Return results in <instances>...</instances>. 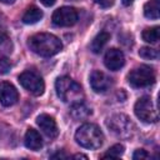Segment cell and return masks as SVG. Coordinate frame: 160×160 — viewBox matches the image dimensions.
Listing matches in <instances>:
<instances>
[{
	"instance_id": "obj_21",
	"label": "cell",
	"mask_w": 160,
	"mask_h": 160,
	"mask_svg": "<svg viewBox=\"0 0 160 160\" xmlns=\"http://www.w3.org/2000/svg\"><path fill=\"white\" fill-rule=\"evenodd\" d=\"M10 68H11L10 61H9V60H8L5 56L0 55V75L6 74V72L10 70Z\"/></svg>"
},
{
	"instance_id": "obj_27",
	"label": "cell",
	"mask_w": 160,
	"mask_h": 160,
	"mask_svg": "<svg viewBox=\"0 0 160 160\" xmlns=\"http://www.w3.org/2000/svg\"><path fill=\"white\" fill-rule=\"evenodd\" d=\"M72 158H75V159H88V156L86 155H82V154H75Z\"/></svg>"
},
{
	"instance_id": "obj_23",
	"label": "cell",
	"mask_w": 160,
	"mask_h": 160,
	"mask_svg": "<svg viewBox=\"0 0 160 160\" xmlns=\"http://www.w3.org/2000/svg\"><path fill=\"white\" fill-rule=\"evenodd\" d=\"M94 1H95V4H98L100 8H104V9H108V8L112 6L114 2H115V0H94Z\"/></svg>"
},
{
	"instance_id": "obj_13",
	"label": "cell",
	"mask_w": 160,
	"mask_h": 160,
	"mask_svg": "<svg viewBox=\"0 0 160 160\" xmlns=\"http://www.w3.org/2000/svg\"><path fill=\"white\" fill-rule=\"evenodd\" d=\"M24 142H25V146L32 151H38L42 146V139L35 129H28V131L25 134Z\"/></svg>"
},
{
	"instance_id": "obj_6",
	"label": "cell",
	"mask_w": 160,
	"mask_h": 160,
	"mask_svg": "<svg viewBox=\"0 0 160 160\" xmlns=\"http://www.w3.org/2000/svg\"><path fill=\"white\" fill-rule=\"evenodd\" d=\"M19 82L21 84V86L24 89H26L29 92H31L32 95H41L45 90V84L44 80L41 79V76L32 71V70H25L24 72H21L19 75Z\"/></svg>"
},
{
	"instance_id": "obj_19",
	"label": "cell",
	"mask_w": 160,
	"mask_h": 160,
	"mask_svg": "<svg viewBox=\"0 0 160 160\" xmlns=\"http://www.w3.org/2000/svg\"><path fill=\"white\" fill-rule=\"evenodd\" d=\"M139 55L142 59H148V60H156L159 58V51L156 49H152L150 46H144L139 50Z\"/></svg>"
},
{
	"instance_id": "obj_2",
	"label": "cell",
	"mask_w": 160,
	"mask_h": 160,
	"mask_svg": "<svg viewBox=\"0 0 160 160\" xmlns=\"http://www.w3.org/2000/svg\"><path fill=\"white\" fill-rule=\"evenodd\" d=\"M76 142L85 149H99L104 142V134L95 124H84L75 132Z\"/></svg>"
},
{
	"instance_id": "obj_26",
	"label": "cell",
	"mask_w": 160,
	"mask_h": 160,
	"mask_svg": "<svg viewBox=\"0 0 160 160\" xmlns=\"http://www.w3.org/2000/svg\"><path fill=\"white\" fill-rule=\"evenodd\" d=\"M51 158H52V159H55V158H66V155L62 154V152H56V154L51 155Z\"/></svg>"
},
{
	"instance_id": "obj_7",
	"label": "cell",
	"mask_w": 160,
	"mask_h": 160,
	"mask_svg": "<svg viewBox=\"0 0 160 160\" xmlns=\"http://www.w3.org/2000/svg\"><path fill=\"white\" fill-rule=\"evenodd\" d=\"M135 115L144 122H156L158 121V112L152 104V100L149 96L140 98L134 106Z\"/></svg>"
},
{
	"instance_id": "obj_22",
	"label": "cell",
	"mask_w": 160,
	"mask_h": 160,
	"mask_svg": "<svg viewBox=\"0 0 160 160\" xmlns=\"http://www.w3.org/2000/svg\"><path fill=\"white\" fill-rule=\"evenodd\" d=\"M149 156H150L149 152L146 150H144V149H138L132 154V159L134 160H142V159H148Z\"/></svg>"
},
{
	"instance_id": "obj_18",
	"label": "cell",
	"mask_w": 160,
	"mask_h": 160,
	"mask_svg": "<svg viewBox=\"0 0 160 160\" xmlns=\"http://www.w3.org/2000/svg\"><path fill=\"white\" fill-rule=\"evenodd\" d=\"M159 35H160V32H159V26L146 28V29L142 31V34H141L142 39H144L146 42H150V44H155V42H158V40H159Z\"/></svg>"
},
{
	"instance_id": "obj_1",
	"label": "cell",
	"mask_w": 160,
	"mask_h": 160,
	"mask_svg": "<svg viewBox=\"0 0 160 160\" xmlns=\"http://www.w3.org/2000/svg\"><path fill=\"white\" fill-rule=\"evenodd\" d=\"M28 45L32 52L40 56H52L62 49L60 39L49 32H38L32 35L29 39Z\"/></svg>"
},
{
	"instance_id": "obj_3",
	"label": "cell",
	"mask_w": 160,
	"mask_h": 160,
	"mask_svg": "<svg viewBox=\"0 0 160 160\" xmlns=\"http://www.w3.org/2000/svg\"><path fill=\"white\" fill-rule=\"evenodd\" d=\"M55 90L58 96L64 102H70V104L81 101L84 95L81 86L69 76L58 78V80L55 81Z\"/></svg>"
},
{
	"instance_id": "obj_4",
	"label": "cell",
	"mask_w": 160,
	"mask_h": 160,
	"mask_svg": "<svg viewBox=\"0 0 160 160\" xmlns=\"http://www.w3.org/2000/svg\"><path fill=\"white\" fill-rule=\"evenodd\" d=\"M108 128L120 138H130L135 131V125L125 114H115L106 121Z\"/></svg>"
},
{
	"instance_id": "obj_29",
	"label": "cell",
	"mask_w": 160,
	"mask_h": 160,
	"mask_svg": "<svg viewBox=\"0 0 160 160\" xmlns=\"http://www.w3.org/2000/svg\"><path fill=\"white\" fill-rule=\"evenodd\" d=\"M1 2H4V4H12L15 0H0Z\"/></svg>"
},
{
	"instance_id": "obj_9",
	"label": "cell",
	"mask_w": 160,
	"mask_h": 160,
	"mask_svg": "<svg viewBox=\"0 0 160 160\" xmlns=\"http://www.w3.org/2000/svg\"><path fill=\"white\" fill-rule=\"evenodd\" d=\"M90 85L95 92H105L112 86V79L100 70H94L90 75Z\"/></svg>"
},
{
	"instance_id": "obj_28",
	"label": "cell",
	"mask_w": 160,
	"mask_h": 160,
	"mask_svg": "<svg viewBox=\"0 0 160 160\" xmlns=\"http://www.w3.org/2000/svg\"><path fill=\"white\" fill-rule=\"evenodd\" d=\"M121 1H122V4H124V5H126V6L134 2V0H121Z\"/></svg>"
},
{
	"instance_id": "obj_5",
	"label": "cell",
	"mask_w": 160,
	"mask_h": 160,
	"mask_svg": "<svg viewBox=\"0 0 160 160\" xmlns=\"http://www.w3.org/2000/svg\"><path fill=\"white\" fill-rule=\"evenodd\" d=\"M128 81L134 88H146L154 84L155 72L152 68L148 65H140L132 69L128 75Z\"/></svg>"
},
{
	"instance_id": "obj_20",
	"label": "cell",
	"mask_w": 160,
	"mask_h": 160,
	"mask_svg": "<svg viewBox=\"0 0 160 160\" xmlns=\"http://www.w3.org/2000/svg\"><path fill=\"white\" fill-rule=\"evenodd\" d=\"M124 150L125 149L121 144H115L102 155V158H120L124 154Z\"/></svg>"
},
{
	"instance_id": "obj_10",
	"label": "cell",
	"mask_w": 160,
	"mask_h": 160,
	"mask_svg": "<svg viewBox=\"0 0 160 160\" xmlns=\"http://www.w3.org/2000/svg\"><path fill=\"white\" fill-rule=\"evenodd\" d=\"M104 64L109 70L116 71L124 66L125 56H124L121 50H119L116 48H111L106 51V54L104 56Z\"/></svg>"
},
{
	"instance_id": "obj_8",
	"label": "cell",
	"mask_w": 160,
	"mask_h": 160,
	"mask_svg": "<svg viewBox=\"0 0 160 160\" xmlns=\"http://www.w3.org/2000/svg\"><path fill=\"white\" fill-rule=\"evenodd\" d=\"M78 21V11L71 6H62L54 11L52 22L56 26H71Z\"/></svg>"
},
{
	"instance_id": "obj_14",
	"label": "cell",
	"mask_w": 160,
	"mask_h": 160,
	"mask_svg": "<svg viewBox=\"0 0 160 160\" xmlns=\"http://www.w3.org/2000/svg\"><path fill=\"white\" fill-rule=\"evenodd\" d=\"M70 115L74 120H84L91 115V109L82 101H76L70 106Z\"/></svg>"
},
{
	"instance_id": "obj_16",
	"label": "cell",
	"mask_w": 160,
	"mask_h": 160,
	"mask_svg": "<svg viewBox=\"0 0 160 160\" xmlns=\"http://www.w3.org/2000/svg\"><path fill=\"white\" fill-rule=\"evenodd\" d=\"M42 18V11L38 8V6H29L25 11V14L22 15V21L25 24H35L39 20H41Z\"/></svg>"
},
{
	"instance_id": "obj_24",
	"label": "cell",
	"mask_w": 160,
	"mask_h": 160,
	"mask_svg": "<svg viewBox=\"0 0 160 160\" xmlns=\"http://www.w3.org/2000/svg\"><path fill=\"white\" fill-rule=\"evenodd\" d=\"M6 39H8V34H6V31H5L2 28H0V44H2Z\"/></svg>"
},
{
	"instance_id": "obj_12",
	"label": "cell",
	"mask_w": 160,
	"mask_h": 160,
	"mask_svg": "<svg viewBox=\"0 0 160 160\" xmlns=\"http://www.w3.org/2000/svg\"><path fill=\"white\" fill-rule=\"evenodd\" d=\"M19 100V94L15 86L8 81L0 82V104L4 106H11Z\"/></svg>"
},
{
	"instance_id": "obj_11",
	"label": "cell",
	"mask_w": 160,
	"mask_h": 160,
	"mask_svg": "<svg viewBox=\"0 0 160 160\" xmlns=\"http://www.w3.org/2000/svg\"><path fill=\"white\" fill-rule=\"evenodd\" d=\"M36 124L40 128V130L50 139H54L58 136L59 134V129L56 125V121L54 120L52 116L48 115V114H40L36 118Z\"/></svg>"
},
{
	"instance_id": "obj_17",
	"label": "cell",
	"mask_w": 160,
	"mask_h": 160,
	"mask_svg": "<svg viewBox=\"0 0 160 160\" xmlns=\"http://www.w3.org/2000/svg\"><path fill=\"white\" fill-rule=\"evenodd\" d=\"M144 15L148 19H159V0H150L144 6Z\"/></svg>"
},
{
	"instance_id": "obj_25",
	"label": "cell",
	"mask_w": 160,
	"mask_h": 160,
	"mask_svg": "<svg viewBox=\"0 0 160 160\" xmlns=\"http://www.w3.org/2000/svg\"><path fill=\"white\" fill-rule=\"evenodd\" d=\"M40 2L42 5H45V6H51V5H54L56 2V0H40Z\"/></svg>"
},
{
	"instance_id": "obj_15",
	"label": "cell",
	"mask_w": 160,
	"mask_h": 160,
	"mask_svg": "<svg viewBox=\"0 0 160 160\" xmlns=\"http://www.w3.org/2000/svg\"><path fill=\"white\" fill-rule=\"evenodd\" d=\"M109 39H110V34L108 31H100L92 39V41H91V45H90L91 51L95 52V54H99L102 50V48L106 45V42L109 41Z\"/></svg>"
}]
</instances>
